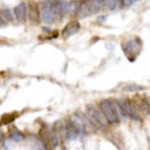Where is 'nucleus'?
<instances>
[{"label": "nucleus", "mask_w": 150, "mask_h": 150, "mask_svg": "<svg viewBox=\"0 0 150 150\" xmlns=\"http://www.w3.org/2000/svg\"><path fill=\"white\" fill-rule=\"evenodd\" d=\"M2 15L8 22H14V15L10 9H3L2 10Z\"/></svg>", "instance_id": "ddd939ff"}, {"label": "nucleus", "mask_w": 150, "mask_h": 150, "mask_svg": "<svg viewBox=\"0 0 150 150\" xmlns=\"http://www.w3.org/2000/svg\"><path fill=\"white\" fill-rule=\"evenodd\" d=\"M42 29H43L44 32H50V30L48 29V28H42Z\"/></svg>", "instance_id": "6ab92c4d"}, {"label": "nucleus", "mask_w": 150, "mask_h": 150, "mask_svg": "<svg viewBox=\"0 0 150 150\" xmlns=\"http://www.w3.org/2000/svg\"><path fill=\"white\" fill-rule=\"evenodd\" d=\"M117 101L125 116H129V118L134 119V120H139V117H138L137 113L135 112V110L134 107H132V103L129 102L128 99H120V100H117Z\"/></svg>", "instance_id": "39448f33"}, {"label": "nucleus", "mask_w": 150, "mask_h": 150, "mask_svg": "<svg viewBox=\"0 0 150 150\" xmlns=\"http://www.w3.org/2000/svg\"><path fill=\"white\" fill-rule=\"evenodd\" d=\"M10 137L12 138L14 141H21L25 138V135L20 131H18V129H14V131L11 132Z\"/></svg>", "instance_id": "9b49d317"}, {"label": "nucleus", "mask_w": 150, "mask_h": 150, "mask_svg": "<svg viewBox=\"0 0 150 150\" xmlns=\"http://www.w3.org/2000/svg\"><path fill=\"white\" fill-rule=\"evenodd\" d=\"M100 108H101V112L103 113L104 117H105L106 121L108 123L115 124L119 122L117 114H116L115 111L114 102H112L111 100H108V99H104L100 103Z\"/></svg>", "instance_id": "7ed1b4c3"}, {"label": "nucleus", "mask_w": 150, "mask_h": 150, "mask_svg": "<svg viewBox=\"0 0 150 150\" xmlns=\"http://www.w3.org/2000/svg\"><path fill=\"white\" fill-rule=\"evenodd\" d=\"M87 111H88V114H89L90 117L94 119V121L98 124L99 127H102L106 124L105 123L106 119H105V117H104L103 113L101 112L98 108H96L95 106H92V105L88 106L87 107Z\"/></svg>", "instance_id": "423d86ee"}, {"label": "nucleus", "mask_w": 150, "mask_h": 150, "mask_svg": "<svg viewBox=\"0 0 150 150\" xmlns=\"http://www.w3.org/2000/svg\"><path fill=\"white\" fill-rule=\"evenodd\" d=\"M0 25H3V20H2L1 17H0Z\"/></svg>", "instance_id": "aec40b11"}, {"label": "nucleus", "mask_w": 150, "mask_h": 150, "mask_svg": "<svg viewBox=\"0 0 150 150\" xmlns=\"http://www.w3.org/2000/svg\"><path fill=\"white\" fill-rule=\"evenodd\" d=\"M119 0H103V5L110 10H115L118 6Z\"/></svg>", "instance_id": "f8f14e48"}, {"label": "nucleus", "mask_w": 150, "mask_h": 150, "mask_svg": "<svg viewBox=\"0 0 150 150\" xmlns=\"http://www.w3.org/2000/svg\"><path fill=\"white\" fill-rule=\"evenodd\" d=\"M14 119H15V117H11L10 115H8V116H6V117H4L3 118V124H8V123H11Z\"/></svg>", "instance_id": "f3484780"}, {"label": "nucleus", "mask_w": 150, "mask_h": 150, "mask_svg": "<svg viewBox=\"0 0 150 150\" xmlns=\"http://www.w3.org/2000/svg\"><path fill=\"white\" fill-rule=\"evenodd\" d=\"M29 19L30 23L33 24H38L39 19H40V14H39L38 7L36 4H30L29 8Z\"/></svg>", "instance_id": "1a4fd4ad"}, {"label": "nucleus", "mask_w": 150, "mask_h": 150, "mask_svg": "<svg viewBox=\"0 0 150 150\" xmlns=\"http://www.w3.org/2000/svg\"><path fill=\"white\" fill-rule=\"evenodd\" d=\"M40 17L42 21L46 24H51L55 21L57 17V10H56V5L52 2H46L42 6Z\"/></svg>", "instance_id": "20e7f679"}, {"label": "nucleus", "mask_w": 150, "mask_h": 150, "mask_svg": "<svg viewBox=\"0 0 150 150\" xmlns=\"http://www.w3.org/2000/svg\"><path fill=\"white\" fill-rule=\"evenodd\" d=\"M14 16L20 22H24L27 17V5L23 2L14 8Z\"/></svg>", "instance_id": "6e6552de"}, {"label": "nucleus", "mask_w": 150, "mask_h": 150, "mask_svg": "<svg viewBox=\"0 0 150 150\" xmlns=\"http://www.w3.org/2000/svg\"><path fill=\"white\" fill-rule=\"evenodd\" d=\"M80 29H81V26H80V24H79V22L72 21L64 28L63 32H62V35H63L65 38H70L71 35L77 33L79 30H80Z\"/></svg>", "instance_id": "0eeeda50"}, {"label": "nucleus", "mask_w": 150, "mask_h": 150, "mask_svg": "<svg viewBox=\"0 0 150 150\" xmlns=\"http://www.w3.org/2000/svg\"><path fill=\"white\" fill-rule=\"evenodd\" d=\"M49 139H50V142H51L53 147H56L59 144L58 137H57V134H56L54 132L51 131V132H49Z\"/></svg>", "instance_id": "4468645a"}, {"label": "nucleus", "mask_w": 150, "mask_h": 150, "mask_svg": "<svg viewBox=\"0 0 150 150\" xmlns=\"http://www.w3.org/2000/svg\"><path fill=\"white\" fill-rule=\"evenodd\" d=\"M135 1H137V0H122V4H123L124 6L128 7V6H131L132 4H134Z\"/></svg>", "instance_id": "dca6fc26"}, {"label": "nucleus", "mask_w": 150, "mask_h": 150, "mask_svg": "<svg viewBox=\"0 0 150 150\" xmlns=\"http://www.w3.org/2000/svg\"><path fill=\"white\" fill-rule=\"evenodd\" d=\"M70 7H71V5H69V3L66 1H64V0H60V1L56 4V10H57V13L63 14V15H65V14L70 10Z\"/></svg>", "instance_id": "9d476101"}, {"label": "nucleus", "mask_w": 150, "mask_h": 150, "mask_svg": "<svg viewBox=\"0 0 150 150\" xmlns=\"http://www.w3.org/2000/svg\"><path fill=\"white\" fill-rule=\"evenodd\" d=\"M141 41L138 38H134V39H131V40H128L126 42H124L122 47H123V50L125 52V54L128 56V58L131 61H134L137 56L138 55V53L140 52L141 50Z\"/></svg>", "instance_id": "f03ea898"}, {"label": "nucleus", "mask_w": 150, "mask_h": 150, "mask_svg": "<svg viewBox=\"0 0 150 150\" xmlns=\"http://www.w3.org/2000/svg\"><path fill=\"white\" fill-rule=\"evenodd\" d=\"M141 88H142L141 86H134V84H132V86H126V87L124 88V90H126V91H135V90L141 89Z\"/></svg>", "instance_id": "2eb2a0df"}, {"label": "nucleus", "mask_w": 150, "mask_h": 150, "mask_svg": "<svg viewBox=\"0 0 150 150\" xmlns=\"http://www.w3.org/2000/svg\"><path fill=\"white\" fill-rule=\"evenodd\" d=\"M103 7V0H83L79 5L76 14L79 18H86L98 13Z\"/></svg>", "instance_id": "f257e3e1"}, {"label": "nucleus", "mask_w": 150, "mask_h": 150, "mask_svg": "<svg viewBox=\"0 0 150 150\" xmlns=\"http://www.w3.org/2000/svg\"><path fill=\"white\" fill-rule=\"evenodd\" d=\"M98 20H99L100 22L105 21V20H106V16H100V17H98Z\"/></svg>", "instance_id": "a211bd4d"}]
</instances>
